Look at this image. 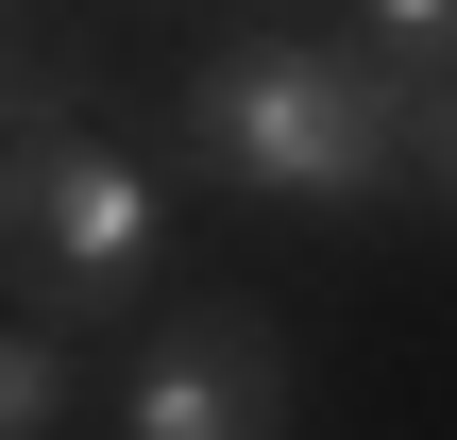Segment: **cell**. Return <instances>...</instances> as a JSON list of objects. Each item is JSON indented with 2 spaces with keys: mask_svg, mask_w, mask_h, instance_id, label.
Returning a JSON list of instances; mask_svg holds the SVG:
<instances>
[{
  "mask_svg": "<svg viewBox=\"0 0 457 440\" xmlns=\"http://www.w3.org/2000/svg\"><path fill=\"white\" fill-rule=\"evenodd\" d=\"M356 34H373L407 85H457V0H356Z\"/></svg>",
  "mask_w": 457,
  "mask_h": 440,
  "instance_id": "5",
  "label": "cell"
},
{
  "mask_svg": "<svg viewBox=\"0 0 457 440\" xmlns=\"http://www.w3.org/2000/svg\"><path fill=\"white\" fill-rule=\"evenodd\" d=\"M153 271H170V170L119 153L85 102L17 119L0 136V305L68 322V339H136L153 322Z\"/></svg>",
  "mask_w": 457,
  "mask_h": 440,
  "instance_id": "2",
  "label": "cell"
},
{
  "mask_svg": "<svg viewBox=\"0 0 457 440\" xmlns=\"http://www.w3.org/2000/svg\"><path fill=\"white\" fill-rule=\"evenodd\" d=\"M237 17H288V0H237Z\"/></svg>",
  "mask_w": 457,
  "mask_h": 440,
  "instance_id": "7",
  "label": "cell"
},
{
  "mask_svg": "<svg viewBox=\"0 0 457 440\" xmlns=\"http://www.w3.org/2000/svg\"><path fill=\"white\" fill-rule=\"evenodd\" d=\"M51 424H85V390H68V322H0V440H51Z\"/></svg>",
  "mask_w": 457,
  "mask_h": 440,
  "instance_id": "4",
  "label": "cell"
},
{
  "mask_svg": "<svg viewBox=\"0 0 457 440\" xmlns=\"http://www.w3.org/2000/svg\"><path fill=\"white\" fill-rule=\"evenodd\" d=\"M0 34H17V0H0Z\"/></svg>",
  "mask_w": 457,
  "mask_h": 440,
  "instance_id": "8",
  "label": "cell"
},
{
  "mask_svg": "<svg viewBox=\"0 0 457 440\" xmlns=\"http://www.w3.org/2000/svg\"><path fill=\"white\" fill-rule=\"evenodd\" d=\"M288 390H305V373H288V322L237 305V288H204V305H153V322L119 339L102 424L119 440H271V424H305Z\"/></svg>",
  "mask_w": 457,
  "mask_h": 440,
  "instance_id": "3",
  "label": "cell"
},
{
  "mask_svg": "<svg viewBox=\"0 0 457 440\" xmlns=\"http://www.w3.org/2000/svg\"><path fill=\"white\" fill-rule=\"evenodd\" d=\"M170 170L288 203V220H373L424 187V85L373 34H305V17H237L187 85H170Z\"/></svg>",
  "mask_w": 457,
  "mask_h": 440,
  "instance_id": "1",
  "label": "cell"
},
{
  "mask_svg": "<svg viewBox=\"0 0 457 440\" xmlns=\"http://www.w3.org/2000/svg\"><path fill=\"white\" fill-rule=\"evenodd\" d=\"M424 203L457 220V85H424Z\"/></svg>",
  "mask_w": 457,
  "mask_h": 440,
  "instance_id": "6",
  "label": "cell"
}]
</instances>
